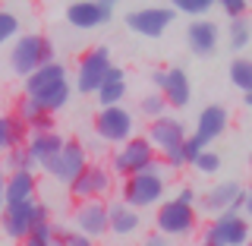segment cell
I'll return each instance as SVG.
<instances>
[{
  "mask_svg": "<svg viewBox=\"0 0 252 246\" xmlns=\"http://www.w3.org/2000/svg\"><path fill=\"white\" fill-rule=\"evenodd\" d=\"M186 126L177 117H161V120L148 123L145 139L152 142V148L158 152V158L164 161L167 171H183L186 168V158H183V142H186Z\"/></svg>",
  "mask_w": 252,
  "mask_h": 246,
  "instance_id": "6da1fadb",
  "label": "cell"
},
{
  "mask_svg": "<svg viewBox=\"0 0 252 246\" xmlns=\"http://www.w3.org/2000/svg\"><path fill=\"white\" fill-rule=\"evenodd\" d=\"M54 60H57L54 57V41L41 32H26L10 47V70L22 79H29L35 70H41Z\"/></svg>",
  "mask_w": 252,
  "mask_h": 246,
  "instance_id": "7a4b0ae2",
  "label": "cell"
},
{
  "mask_svg": "<svg viewBox=\"0 0 252 246\" xmlns=\"http://www.w3.org/2000/svg\"><path fill=\"white\" fill-rule=\"evenodd\" d=\"M164 193H167V177L161 171H145L136 174V177H126L120 186V199L136 211L158 209L164 202Z\"/></svg>",
  "mask_w": 252,
  "mask_h": 246,
  "instance_id": "3957f363",
  "label": "cell"
},
{
  "mask_svg": "<svg viewBox=\"0 0 252 246\" xmlns=\"http://www.w3.org/2000/svg\"><path fill=\"white\" fill-rule=\"evenodd\" d=\"M158 164V152L152 148V142H148L145 136H132L126 145H120L114 155H110V174L114 177H136V174H145V171H152Z\"/></svg>",
  "mask_w": 252,
  "mask_h": 246,
  "instance_id": "277c9868",
  "label": "cell"
},
{
  "mask_svg": "<svg viewBox=\"0 0 252 246\" xmlns=\"http://www.w3.org/2000/svg\"><path fill=\"white\" fill-rule=\"evenodd\" d=\"M94 136L101 142H110V145H126L132 136H136V117L126 105H117V107H98L94 114Z\"/></svg>",
  "mask_w": 252,
  "mask_h": 246,
  "instance_id": "5b68a950",
  "label": "cell"
},
{
  "mask_svg": "<svg viewBox=\"0 0 252 246\" xmlns=\"http://www.w3.org/2000/svg\"><path fill=\"white\" fill-rule=\"evenodd\" d=\"M155 227L158 234H164L167 240H177V237H189L199 227V211L195 205L177 202V199H164L155 211Z\"/></svg>",
  "mask_w": 252,
  "mask_h": 246,
  "instance_id": "8992f818",
  "label": "cell"
},
{
  "mask_svg": "<svg viewBox=\"0 0 252 246\" xmlns=\"http://www.w3.org/2000/svg\"><path fill=\"white\" fill-rule=\"evenodd\" d=\"M110 67H114V63H110L107 44L89 47V51L79 57V63H76V92L79 95H94L101 85H104Z\"/></svg>",
  "mask_w": 252,
  "mask_h": 246,
  "instance_id": "52a82bcc",
  "label": "cell"
},
{
  "mask_svg": "<svg viewBox=\"0 0 252 246\" xmlns=\"http://www.w3.org/2000/svg\"><path fill=\"white\" fill-rule=\"evenodd\" d=\"M38 221H51V209L41 202H19V205H6L3 209L0 227H3V234L10 240H26Z\"/></svg>",
  "mask_w": 252,
  "mask_h": 246,
  "instance_id": "ba28073f",
  "label": "cell"
},
{
  "mask_svg": "<svg viewBox=\"0 0 252 246\" xmlns=\"http://www.w3.org/2000/svg\"><path fill=\"white\" fill-rule=\"evenodd\" d=\"M177 19V13H173V6H136V10L126 13V29L136 32L142 38H161L164 32L170 29V22Z\"/></svg>",
  "mask_w": 252,
  "mask_h": 246,
  "instance_id": "9c48e42d",
  "label": "cell"
},
{
  "mask_svg": "<svg viewBox=\"0 0 252 246\" xmlns=\"http://www.w3.org/2000/svg\"><path fill=\"white\" fill-rule=\"evenodd\" d=\"M89 148L82 145L79 139H66V145H63V152L54 158L51 164H47V174H51L54 180H60V183H76L79 177H82V171L89 168Z\"/></svg>",
  "mask_w": 252,
  "mask_h": 246,
  "instance_id": "30bf717a",
  "label": "cell"
},
{
  "mask_svg": "<svg viewBox=\"0 0 252 246\" xmlns=\"http://www.w3.org/2000/svg\"><path fill=\"white\" fill-rule=\"evenodd\" d=\"M114 174H110L107 164H89V168L82 171V177L76 180V183H69V196H73L76 202H89V199H104L114 193Z\"/></svg>",
  "mask_w": 252,
  "mask_h": 246,
  "instance_id": "8fae6325",
  "label": "cell"
},
{
  "mask_svg": "<svg viewBox=\"0 0 252 246\" xmlns=\"http://www.w3.org/2000/svg\"><path fill=\"white\" fill-rule=\"evenodd\" d=\"M246 186L240 183V180H220L208 189L205 196H199V202L205 211H211V215H220V211H243V205H246Z\"/></svg>",
  "mask_w": 252,
  "mask_h": 246,
  "instance_id": "7c38bea8",
  "label": "cell"
},
{
  "mask_svg": "<svg viewBox=\"0 0 252 246\" xmlns=\"http://www.w3.org/2000/svg\"><path fill=\"white\" fill-rule=\"evenodd\" d=\"M110 19H114V3L110 0H76V3L66 6V22L82 32L101 29Z\"/></svg>",
  "mask_w": 252,
  "mask_h": 246,
  "instance_id": "4fadbf2b",
  "label": "cell"
},
{
  "mask_svg": "<svg viewBox=\"0 0 252 246\" xmlns=\"http://www.w3.org/2000/svg\"><path fill=\"white\" fill-rule=\"evenodd\" d=\"M73 231L92 237V240H98V237L110 234V231H107V202H104V199L76 202V209H73Z\"/></svg>",
  "mask_w": 252,
  "mask_h": 246,
  "instance_id": "5bb4252c",
  "label": "cell"
},
{
  "mask_svg": "<svg viewBox=\"0 0 252 246\" xmlns=\"http://www.w3.org/2000/svg\"><path fill=\"white\" fill-rule=\"evenodd\" d=\"M227 126H230V110L224 105H208L202 107V114L195 117V139H202V145L208 148L215 139H220L227 133Z\"/></svg>",
  "mask_w": 252,
  "mask_h": 246,
  "instance_id": "9a60e30c",
  "label": "cell"
},
{
  "mask_svg": "<svg viewBox=\"0 0 252 246\" xmlns=\"http://www.w3.org/2000/svg\"><path fill=\"white\" fill-rule=\"evenodd\" d=\"M220 44V29L215 19H195L186 26V47L195 57H211Z\"/></svg>",
  "mask_w": 252,
  "mask_h": 246,
  "instance_id": "2e32d148",
  "label": "cell"
},
{
  "mask_svg": "<svg viewBox=\"0 0 252 246\" xmlns=\"http://www.w3.org/2000/svg\"><path fill=\"white\" fill-rule=\"evenodd\" d=\"M211 227L224 240V246H246L249 243V221L243 218V211H220V215H215Z\"/></svg>",
  "mask_w": 252,
  "mask_h": 246,
  "instance_id": "e0dca14e",
  "label": "cell"
},
{
  "mask_svg": "<svg viewBox=\"0 0 252 246\" xmlns=\"http://www.w3.org/2000/svg\"><path fill=\"white\" fill-rule=\"evenodd\" d=\"M13 117H19V120L26 123L29 133H54V114H51V110H44L38 101L26 98V95H19V98H16Z\"/></svg>",
  "mask_w": 252,
  "mask_h": 246,
  "instance_id": "ac0fdd59",
  "label": "cell"
},
{
  "mask_svg": "<svg viewBox=\"0 0 252 246\" xmlns=\"http://www.w3.org/2000/svg\"><path fill=\"white\" fill-rule=\"evenodd\" d=\"M164 101L173 110H183L189 101H192V85H189V76L183 67H167V76H164Z\"/></svg>",
  "mask_w": 252,
  "mask_h": 246,
  "instance_id": "d6986e66",
  "label": "cell"
},
{
  "mask_svg": "<svg viewBox=\"0 0 252 246\" xmlns=\"http://www.w3.org/2000/svg\"><path fill=\"white\" fill-rule=\"evenodd\" d=\"M142 227V215L136 209H129L123 199L107 202V231L117 237H132Z\"/></svg>",
  "mask_w": 252,
  "mask_h": 246,
  "instance_id": "ffe728a7",
  "label": "cell"
},
{
  "mask_svg": "<svg viewBox=\"0 0 252 246\" xmlns=\"http://www.w3.org/2000/svg\"><path fill=\"white\" fill-rule=\"evenodd\" d=\"M26 145H29L32 158H35V164H38V168L44 171L47 164H51L54 158H57V155L63 152V145H66V139H63L57 130H54V133H32Z\"/></svg>",
  "mask_w": 252,
  "mask_h": 246,
  "instance_id": "44dd1931",
  "label": "cell"
},
{
  "mask_svg": "<svg viewBox=\"0 0 252 246\" xmlns=\"http://www.w3.org/2000/svg\"><path fill=\"white\" fill-rule=\"evenodd\" d=\"M35 193H38V177H35V171L6 174V205L35 202Z\"/></svg>",
  "mask_w": 252,
  "mask_h": 246,
  "instance_id": "7402d4cb",
  "label": "cell"
},
{
  "mask_svg": "<svg viewBox=\"0 0 252 246\" xmlns=\"http://www.w3.org/2000/svg\"><path fill=\"white\" fill-rule=\"evenodd\" d=\"M60 82H66V67H63L60 60H54V63H47V67L35 70V73L26 79V95L29 98H38L41 92L54 89V85H60Z\"/></svg>",
  "mask_w": 252,
  "mask_h": 246,
  "instance_id": "603a6c76",
  "label": "cell"
},
{
  "mask_svg": "<svg viewBox=\"0 0 252 246\" xmlns=\"http://www.w3.org/2000/svg\"><path fill=\"white\" fill-rule=\"evenodd\" d=\"M32 133L26 130V123L13 114H0V158H6L16 145H26Z\"/></svg>",
  "mask_w": 252,
  "mask_h": 246,
  "instance_id": "cb8c5ba5",
  "label": "cell"
},
{
  "mask_svg": "<svg viewBox=\"0 0 252 246\" xmlns=\"http://www.w3.org/2000/svg\"><path fill=\"white\" fill-rule=\"evenodd\" d=\"M69 95H73V85H69V79H66V82H60V85H54V89L41 92L38 98H32V101H38V105H41L44 110H51V114H57L60 107H66ZM26 98H29V95H26Z\"/></svg>",
  "mask_w": 252,
  "mask_h": 246,
  "instance_id": "d4e9b609",
  "label": "cell"
},
{
  "mask_svg": "<svg viewBox=\"0 0 252 246\" xmlns=\"http://www.w3.org/2000/svg\"><path fill=\"white\" fill-rule=\"evenodd\" d=\"M227 76L243 95H252V60L249 57H233L230 67H227Z\"/></svg>",
  "mask_w": 252,
  "mask_h": 246,
  "instance_id": "484cf974",
  "label": "cell"
},
{
  "mask_svg": "<svg viewBox=\"0 0 252 246\" xmlns=\"http://www.w3.org/2000/svg\"><path fill=\"white\" fill-rule=\"evenodd\" d=\"M94 98H98V107H117V105H123V98H126V79H104V85L94 92Z\"/></svg>",
  "mask_w": 252,
  "mask_h": 246,
  "instance_id": "4316f807",
  "label": "cell"
},
{
  "mask_svg": "<svg viewBox=\"0 0 252 246\" xmlns=\"http://www.w3.org/2000/svg\"><path fill=\"white\" fill-rule=\"evenodd\" d=\"M227 44L233 47V51H246L252 44V19H233L227 22Z\"/></svg>",
  "mask_w": 252,
  "mask_h": 246,
  "instance_id": "83f0119b",
  "label": "cell"
},
{
  "mask_svg": "<svg viewBox=\"0 0 252 246\" xmlns=\"http://www.w3.org/2000/svg\"><path fill=\"white\" fill-rule=\"evenodd\" d=\"M35 158H32L29 145H16L10 155L3 158V174H16V171H35Z\"/></svg>",
  "mask_w": 252,
  "mask_h": 246,
  "instance_id": "f1b7e54d",
  "label": "cell"
},
{
  "mask_svg": "<svg viewBox=\"0 0 252 246\" xmlns=\"http://www.w3.org/2000/svg\"><path fill=\"white\" fill-rule=\"evenodd\" d=\"M139 114L145 117L148 123H152V120H161V117L167 114V101H164V95L161 92H148L145 98L139 101Z\"/></svg>",
  "mask_w": 252,
  "mask_h": 246,
  "instance_id": "f546056e",
  "label": "cell"
},
{
  "mask_svg": "<svg viewBox=\"0 0 252 246\" xmlns=\"http://www.w3.org/2000/svg\"><path fill=\"white\" fill-rule=\"evenodd\" d=\"M19 32H22L19 16H16L13 10H6V6H0V47L16 41V38H19Z\"/></svg>",
  "mask_w": 252,
  "mask_h": 246,
  "instance_id": "4dcf8cb0",
  "label": "cell"
},
{
  "mask_svg": "<svg viewBox=\"0 0 252 246\" xmlns=\"http://www.w3.org/2000/svg\"><path fill=\"white\" fill-rule=\"evenodd\" d=\"M54 234H57V224H54V221H38V224L32 227V234L22 240V246H51Z\"/></svg>",
  "mask_w": 252,
  "mask_h": 246,
  "instance_id": "1f68e13d",
  "label": "cell"
},
{
  "mask_svg": "<svg viewBox=\"0 0 252 246\" xmlns=\"http://www.w3.org/2000/svg\"><path fill=\"white\" fill-rule=\"evenodd\" d=\"M173 13L192 16V22L205 19V16L211 13V0H177V3H173Z\"/></svg>",
  "mask_w": 252,
  "mask_h": 246,
  "instance_id": "d6a6232c",
  "label": "cell"
},
{
  "mask_svg": "<svg viewBox=\"0 0 252 246\" xmlns=\"http://www.w3.org/2000/svg\"><path fill=\"white\" fill-rule=\"evenodd\" d=\"M192 171L202 174V177H211V174H218V171H220V155L211 152V148H205V152L192 161Z\"/></svg>",
  "mask_w": 252,
  "mask_h": 246,
  "instance_id": "836d02e7",
  "label": "cell"
},
{
  "mask_svg": "<svg viewBox=\"0 0 252 246\" xmlns=\"http://www.w3.org/2000/svg\"><path fill=\"white\" fill-rule=\"evenodd\" d=\"M220 13L227 16V22L246 19V16H249V3H246V0H224V3H220Z\"/></svg>",
  "mask_w": 252,
  "mask_h": 246,
  "instance_id": "e575fe53",
  "label": "cell"
},
{
  "mask_svg": "<svg viewBox=\"0 0 252 246\" xmlns=\"http://www.w3.org/2000/svg\"><path fill=\"white\" fill-rule=\"evenodd\" d=\"M205 152V145H202V139H195V136H186L183 142V158H186V168H192V161Z\"/></svg>",
  "mask_w": 252,
  "mask_h": 246,
  "instance_id": "d590c367",
  "label": "cell"
},
{
  "mask_svg": "<svg viewBox=\"0 0 252 246\" xmlns=\"http://www.w3.org/2000/svg\"><path fill=\"white\" fill-rule=\"evenodd\" d=\"M63 246H94V240L79 231H63Z\"/></svg>",
  "mask_w": 252,
  "mask_h": 246,
  "instance_id": "8d00e7d4",
  "label": "cell"
},
{
  "mask_svg": "<svg viewBox=\"0 0 252 246\" xmlns=\"http://www.w3.org/2000/svg\"><path fill=\"white\" fill-rule=\"evenodd\" d=\"M173 199H177V202H186V205H195V202H199V193H195L192 186H180Z\"/></svg>",
  "mask_w": 252,
  "mask_h": 246,
  "instance_id": "74e56055",
  "label": "cell"
},
{
  "mask_svg": "<svg viewBox=\"0 0 252 246\" xmlns=\"http://www.w3.org/2000/svg\"><path fill=\"white\" fill-rule=\"evenodd\" d=\"M202 246H224V240L215 234V227H211V224L202 231Z\"/></svg>",
  "mask_w": 252,
  "mask_h": 246,
  "instance_id": "f35d334b",
  "label": "cell"
},
{
  "mask_svg": "<svg viewBox=\"0 0 252 246\" xmlns=\"http://www.w3.org/2000/svg\"><path fill=\"white\" fill-rule=\"evenodd\" d=\"M142 246H173V243L164 234H152V237H145V240H142Z\"/></svg>",
  "mask_w": 252,
  "mask_h": 246,
  "instance_id": "ab89813d",
  "label": "cell"
},
{
  "mask_svg": "<svg viewBox=\"0 0 252 246\" xmlns=\"http://www.w3.org/2000/svg\"><path fill=\"white\" fill-rule=\"evenodd\" d=\"M3 209H6V174L0 168V215H3Z\"/></svg>",
  "mask_w": 252,
  "mask_h": 246,
  "instance_id": "60d3db41",
  "label": "cell"
},
{
  "mask_svg": "<svg viewBox=\"0 0 252 246\" xmlns=\"http://www.w3.org/2000/svg\"><path fill=\"white\" fill-rule=\"evenodd\" d=\"M164 76H167V70H152V85H155L158 92L164 89Z\"/></svg>",
  "mask_w": 252,
  "mask_h": 246,
  "instance_id": "b9f144b4",
  "label": "cell"
},
{
  "mask_svg": "<svg viewBox=\"0 0 252 246\" xmlns=\"http://www.w3.org/2000/svg\"><path fill=\"white\" fill-rule=\"evenodd\" d=\"M107 79H126L123 67H110V70H107Z\"/></svg>",
  "mask_w": 252,
  "mask_h": 246,
  "instance_id": "7bdbcfd3",
  "label": "cell"
},
{
  "mask_svg": "<svg viewBox=\"0 0 252 246\" xmlns=\"http://www.w3.org/2000/svg\"><path fill=\"white\" fill-rule=\"evenodd\" d=\"M246 193H249V189H246ZM243 218L252 221V196H246V205H243Z\"/></svg>",
  "mask_w": 252,
  "mask_h": 246,
  "instance_id": "ee69618b",
  "label": "cell"
},
{
  "mask_svg": "<svg viewBox=\"0 0 252 246\" xmlns=\"http://www.w3.org/2000/svg\"><path fill=\"white\" fill-rule=\"evenodd\" d=\"M243 101H246V107H252V95H243Z\"/></svg>",
  "mask_w": 252,
  "mask_h": 246,
  "instance_id": "f6af8a7d",
  "label": "cell"
},
{
  "mask_svg": "<svg viewBox=\"0 0 252 246\" xmlns=\"http://www.w3.org/2000/svg\"><path fill=\"white\" fill-rule=\"evenodd\" d=\"M249 171H252V155H249Z\"/></svg>",
  "mask_w": 252,
  "mask_h": 246,
  "instance_id": "bcb514c9",
  "label": "cell"
},
{
  "mask_svg": "<svg viewBox=\"0 0 252 246\" xmlns=\"http://www.w3.org/2000/svg\"><path fill=\"white\" fill-rule=\"evenodd\" d=\"M249 196H252V186H249Z\"/></svg>",
  "mask_w": 252,
  "mask_h": 246,
  "instance_id": "7dc6e473",
  "label": "cell"
}]
</instances>
